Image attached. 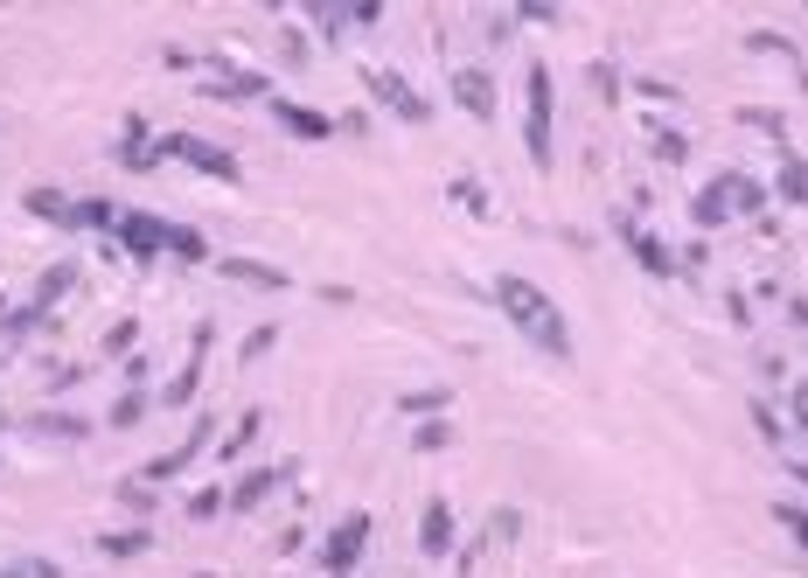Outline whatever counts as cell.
<instances>
[{"mask_svg": "<svg viewBox=\"0 0 808 578\" xmlns=\"http://www.w3.org/2000/svg\"><path fill=\"white\" fill-rule=\"evenodd\" d=\"M495 293V307L509 313V328L530 341V349H543V356H571V328H565V313H558V300L543 293L537 279H516V272H502L488 286Z\"/></svg>", "mask_w": 808, "mask_h": 578, "instance_id": "6da1fadb", "label": "cell"}, {"mask_svg": "<svg viewBox=\"0 0 808 578\" xmlns=\"http://www.w3.org/2000/svg\"><path fill=\"white\" fill-rule=\"evenodd\" d=\"M523 98H530L523 104V147H530L537 168H551V153H558L551 147V112H558V104H551V70H543V63L523 70Z\"/></svg>", "mask_w": 808, "mask_h": 578, "instance_id": "7a4b0ae2", "label": "cell"}, {"mask_svg": "<svg viewBox=\"0 0 808 578\" xmlns=\"http://www.w3.org/2000/svg\"><path fill=\"white\" fill-rule=\"evenodd\" d=\"M161 161H189L210 181H238V153H223L217 140H202V133H161Z\"/></svg>", "mask_w": 808, "mask_h": 578, "instance_id": "3957f363", "label": "cell"}, {"mask_svg": "<svg viewBox=\"0 0 808 578\" xmlns=\"http://www.w3.org/2000/svg\"><path fill=\"white\" fill-rule=\"evenodd\" d=\"M112 251L161 258V251H168V217H153V209H119V223H112Z\"/></svg>", "mask_w": 808, "mask_h": 578, "instance_id": "277c9868", "label": "cell"}, {"mask_svg": "<svg viewBox=\"0 0 808 578\" xmlns=\"http://www.w3.org/2000/svg\"><path fill=\"white\" fill-rule=\"evenodd\" d=\"M362 544H370V516H342L328 530V544H321V571L328 578H349L362 565Z\"/></svg>", "mask_w": 808, "mask_h": 578, "instance_id": "5b68a950", "label": "cell"}, {"mask_svg": "<svg viewBox=\"0 0 808 578\" xmlns=\"http://www.w3.org/2000/svg\"><path fill=\"white\" fill-rule=\"evenodd\" d=\"M362 77H370V91H377V104H383V112H398V119H411V126H426V119H432L426 91H411L398 70H362Z\"/></svg>", "mask_w": 808, "mask_h": 578, "instance_id": "8992f818", "label": "cell"}, {"mask_svg": "<svg viewBox=\"0 0 808 578\" xmlns=\"http://www.w3.org/2000/svg\"><path fill=\"white\" fill-rule=\"evenodd\" d=\"M217 77H210V98H266L272 104V77L266 70H238L230 57H202Z\"/></svg>", "mask_w": 808, "mask_h": 578, "instance_id": "52a82bcc", "label": "cell"}, {"mask_svg": "<svg viewBox=\"0 0 808 578\" xmlns=\"http://www.w3.org/2000/svg\"><path fill=\"white\" fill-rule=\"evenodd\" d=\"M453 104H460V112L467 119H495V70H481V63H460L453 70Z\"/></svg>", "mask_w": 808, "mask_h": 578, "instance_id": "ba28073f", "label": "cell"}, {"mask_svg": "<svg viewBox=\"0 0 808 578\" xmlns=\"http://www.w3.org/2000/svg\"><path fill=\"white\" fill-rule=\"evenodd\" d=\"M210 341H217V328L202 321V328H196V349H189V362H181V370H174V383L161 390V405H168V411L196 405V383H202V362H210Z\"/></svg>", "mask_w": 808, "mask_h": 578, "instance_id": "9c48e42d", "label": "cell"}, {"mask_svg": "<svg viewBox=\"0 0 808 578\" xmlns=\"http://www.w3.org/2000/svg\"><path fill=\"white\" fill-rule=\"evenodd\" d=\"M614 230H620V245H628V251H635V258H641V266L656 272V279H676V251L656 238V230H641L635 217H614Z\"/></svg>", "mask_w": 808, "mask_h": 578, "instance_id": "30bf717a", "label": "cell"}, {"mask_svg": "<svg viewBox=\"0 0 808 578\" xmlns=\"http://www.w3.org/2000/svg\"><path fill=\"white\" fill-rule=\"evenodd\" d=\"M272 126L293 133V140H328L335 133V119L321 112V104H300V98H272Z\"/></svg>", "mask_w": 808, "mask_h": 578, "instance_id": "8fae6325", "label": "cell"}, {"mask_svg": "<svg viewBox=\"0 0 808 578\" xmlns=\"http://www.w3.org/2000/svg\"><path fill=\"white\" fill-rule=\"evenodd\" d=\"M112 153H119V161L133 168V175H147L153 161H161V140H153V126H147L140 112H126V133H119V147H112Z\"/></svg>", "mask_w": 808, "mask_h": 578, "instance_id": "7c38bea8", "label": "cell"}, {"mask_svg": "<svg viewBox=\"0 0 808 578\" xmlns=\"http://www.w3.org/2000/svg\"><path fill=\"white\" fill-rule=\"evenodd\" d=\"M217 272H223V279H238V286H258V293H286V286H293L279 266H266V258H238V251L217 258Z\"/></svg>", "mask_w": 808, "mask_h": 578, "instance_id": "4fadbf2b", "label": "cell"}, {"mask_svg": "<svg viewBox=\"0 0 808 578\" xmlns=\"http://www.w3.org/2000/svg\"><path fill=\"white\" fill-rule=\"evenodd\" d=\"M419 550H426V558H447V550H453V502H447V495H432V502H426Z\"/></svg>", "mask_w": 808, "mask_h": 578, "instance_id": "5bb4252c", "label": "cell"}, {"mask_svg": "<svg viewBox=\"0 0 808 578\" xmlns=\"http://www.w3.org/2000/svg\"><path fill=\"white\" fill-rule=\"evenodd\" d=\"M286 481V467H251V475H238V481H230V509H258V502H266V495Z\"/></svg>", "mask_w": 808, "mask_h": 578, "instance_id": "9a60e30c", "label": "cell"}, {"mask_svg": "<svg viewBox=\"0 0 808 578\" xmlns=\"http://www.w3.org/2000/svg\"><path fill=\"white\" fill-rule=\"evenodd\" d=\"M29 432H42V439H70V446H77V439H91V418H84V411H36V418H29Z\"/></svg>", "mask_w": 808, "mask_h": 578, "instance_id": "2e32d148", "label": "cell"}, {"mask_svg": "<svg viewBox=\"0 0 808 578\" xmlns=\"http://www.w3.org/2000/svg\"><path fill=\"white\" fill-rule=\"evenodd\" d=\"M70 209H77V196H63V189H29V217H42V223L70 230Z\"/></svg>", "mask_w": 808, "mask_h": 578, "instance_id": "e0dca14e", "label": "cell"}, {"mask_svg": "<svg viewBox=\"0 0 808 578\" xmlns=\"http://www.w3.org/2000/svg\"><path fill=\"white\" fill-rule=\"evenodd\" d=\"M447 405H453V390H447V383H426V390H405V398H398L405 418H439Z\"/></svg>", "mask_w": 808, "mask_h": 578, "instance_id": "ac0fdd59", "label": "cell"}, {"mask_svg": "<svg viewBox=\"0 0 808 578\" xmlns=\"http://www.w3.org/2000/svg\"><path fill=\"white\" fill-rule=\"evenodd\" d=\"M774 196H780V202H808V153H788V161H780Z\"/></svg>", "mask_w": 808, "mask_h": 578, "instance_id": "d6986e66", "label": "cell"}, {"mask_svg": "<svg viewBox=\"0 0 808 578\" xmlns=\"http://www.w3.org/2000/svg\"><path fill=\"white\" fill-rule=\"evenodd\" d=\"M119 223V209L106 202V196H77V209H70V230H112Z\"/></svg>", "mask_w": 808, "mask_h": 578, "instance_id": "ffe728a7", "label": "cell"}, {"mask_svg": "<svg viewBox=\"0 0 808 578\" xmlns=\"http://www.w3.org/2000/svg\"><path fill=\"white\" fill-rule=\"evenodd\" d=\"M70 286H77V266H70V258H63V266H49V272L36 279V307L49 313V307H57V300L70 293Z\"/></svg>", "mask_w": 808, "mask_h": 578, "instance_id": "44dd1931", "label": "cell"}, {"mask_svg": "<svg viewBox=\"0 0 808 578\" xmlns=\"http://www.w3.org/2000/svg\"><path fill=\"white\" fill-rule=\"evenodd\" d=\"M147 390H119V398H112V411H106V426H119V432H133L140 426V418H147Z\"/></svg>", "mask_w": 808, "mask_h": 578, "instance_id": "7402d4cb", "label": "cell"}, {"mask_svg": "<svg viewBox=\"0 0 808 578\" xmlns=\"http://www.w3.org/2000/svg\"><path fill=\"white\" fill-rule=\"evenodd\" d=\"M98 550H106V558H140V550H147V522H133V530H106Z\"/></svg>", "mask_w": 808, "mask_h": 578, "instance_id": "603a6c76", "label": "cell"}, {"mask_svg": "<svg viewBox=\"0 0 808 578\" xmlns=\"http://www.w3.org/2000/svg\"><path fill=\"white\" fill-rule=\"evenodd\" d=\"M42 321H49V313H42V307L29 300V307H14V313H8V328H0V335H8V349H21V341H29V335H36Z\"/></svg>", "mask_w": 808, "mask_h": 578, "instance_id": "cb8c5ba5", "label": "cell"}, {"mask_svg": "<svg viewBox=\"0 0 808 578\" xmlns=\"http://www.w3.org/2000/svg\"><path fill=\"white\" fill-rule=\"evenodd\" d=\"M119 509L126 516H153V509H161V502H153V481H140V475L119 481Z\"/></svg>", "mask_w": 808, "mask_h": 578, "instance_id": "d4e9b609", "label": "cell"}, {"mask_svg": "<svg viewBox=\"0 0 808 578\" xmlns=\"http://www.w3.org/2000/svg\"><path fill=\"white\" fill-rule=\"evenodd\" d=\"M168 251H174V258H189V266H196V258H210L202 230H189V223H168Z\"/></svg>", "mask_w": 808, "mask_h": 578, "instance_id": "484cf974", "label": "cell"}, {"mask_svg": "<svg viewBox=\"0 0 808 578\" xmlns=\"http://www.w3.org/2000/svg\"><path fill=\"white\" fill-rule=\"evenodd\" d=\"M411 446H419V454H447V446H453V426H447V418H426V426L411 432Z\"/></svg>", "mask_w": 808, "mask_h": 578, "instance_id": "4316f807", "label": "cell"}, {"mask_svg": "<svg viewBox=\"0 0 808 578\" xmlns=\"http://www.w3.org/2000/svg\"><path fill=\"white\" fill-rule=\"evenodd\" d=\"M774 516H780V530L808 550V502H774Z\"/></svg>", "mask_w": 808, "mask_h": 578, "instance_id": "83f0119b", "label": "cell"}, {"mask_svg": "<svg viewBox=\"0 0 808 578\" xmlns=\"http://www.w3.org/2000/svg\"><path fill=\"white\" fill-rule=\"evenodd\" d=\"M258 426H266V418H258V411H245V418H238V426H230V439H223V460H238V454H245V446L258 439Z\"/></svg>", "mask_w": 808, "mask_h": 578, "instance_id": "f1b7e54d", "label": "cell"}, {"mask_svg": "<svg viewBox=\"0 0 808 578\" xmlns=\"http://www.w3.org/2000/svg\"><path fill=\"white\" fill-rule=\"evenodd\" d=\"M752 426H760V439H767V446H788V432H780V411H774L767 398H752Z\"/></svg>", "mask_w": 808, "mask_h": 578, "instance_id": "f546056e", "label": "cell"}, {"mask_svg": "<svg viewBox=\"0 0 808 578\" xmlns=\"http://www.w3.org/2000/svg\"><path fill=\"white\" fill-rule=\"evenodd\" d=\"M223 502H230L223 488H196V495H189V516H196V522H210V516H217Z\"/></svg>", "mask_w": 808, "mask_h": 578, "instance_id": "4dcf8cb0", "label": "cell"}, {"mask_svg": "<svg viewBox=\"0 0 808 578\" xmlns=\"http://www.w3.org/2000/svg\"><path fill=\"white\" fill-rule=\"evenodd\" d=\"M272 341H279V321H258V328L245 335V349H238V356L251 362V356H266V349H272Z\"/></svg>", "mask_w": 808, "mask_h": 578, "instance_id": "1f68e13d", "label": "cell"}, {"mask_svg": "<svg viewBox=\"0 0 808 578\" xmlns=\"http://www.w3.org/2000/svg\"><path fill=\"white\" fill-rule=\"evenodd\" d=\"M133 341H140V321H112V328H106V356H126Z\"/></svg>", "mask_w": 808, "mask_h": 578, "instance_id": "d6a6232c", "label": "cell"}, {"mask_svg": "<svg viewBox=\"0 0 808 578\" xmlns=\"http://www.w3.org/2000/svg\"><path fill=\"white\" fill-rule=\"evenodd\" d=\"M656 153H662V161L676 168V161H690V140H684V133H669V126H662V133H656Z\"/></svg>", "mask_w": 808, "mask_h": 578, "instance_id": "836d02e7", "label": "cell"}, {"mask_svg": "<svg viewBox=\"0 0 808 578\" xmlns=\"http://www.w3.org/2000/svg\"><path fill=\"white\" fill-rule=\"evenodd\" d=\"M746 42H752V49H774V57H801V49H795L788 36H774V29H752Z\"/></svg>", "mask_w": 808, "mask_h": 578, "instance_id": "e575fe53", "label": "cell"}, {"mask_svg": "<svg viewBox=\"0 0 808 578\" xmlns=\"http://www.w3.org/2000/svg\"><path fill=\"white\" fill-rule=\"evenodd\" d=\"M788 418H795V432L808 439V383H795V390H788Z\"/></svg>", "mask_w": 808, "mask_h": 578, "instance_id": "d590c367", "label": "cell"}, {"mask_svg": "<svg viewBox=\"0 0 808 578\" xmlns=\"http://www.w3.org/2000/svg\"><path fill=\"white\" fill-rule=\"evenodd\" d=\"M592 91H599V98H607V104L620 98V77H614V63H592Z\"/></svg>", "mask_w": 808, "mask_h": 578, "instance_id": "8d00e7d4", "label": "cell"}, {"mask_svg": "<svg viewBox=\"0 0 808 578\" xmlns=\"http://www.w3.org/2000/svg\"><path fill=\"white\" fill-rule=\"evenodd\" d=\"M161 63H168V70H196L202 57H196V49H181V42H168V49H161Z\"/></svg>", "mask_w": 808, "mask_h": 578, "instance_id": "74e56055", "label": "cell"}, {"mask_svg": "<svg viewBox=\"0 0 808 578\" xmlns=\"http://www.w3.org/2000/svg\"><path fill=\"white\" fill-rule=\"evenodd\" d=\"M746 126H760V133H780V112H767V104H752V112H739Z\"/></svg>", "mask_w": 808, "mask_h": 578, "instance_id": "f35d334b", "label": "cell"}, {"mask_svg": "<svg viewBox=\"0 0 808 578\" xmlns=\"http://www.w3.org/2000/svg\"><path fill=\"white\" fill-rule=\"evenodd\" d=\"M453 202H467V209H488V196H481V181H453Z\"/></svg>", "mask_w": 808, "mask_h": 578, "instance_id": "ab89813d", "label": "cell"}, {"mask_svg": "<svg viewBox=\"0 0 808 578\" xmlns=\"http://www.w3.org/2000/svg\"><path fill=\"white\" fill-rule=\"evenodd\" d=\"M516 530H523V516H516V509H495V530L488 537H516Z\"/></svg>", "mask_w": 808, "mask_h": 578, "instance_id": "60d3db41", "label": "cell"}, {"mask_svg": "<svg viewBox=\"0 0 808 578\" xmlns=\"http://www.w3.org/2000/svg\"><path fill=\"white\" fill-rule=\"evenodd\" d=\"M788 475H795V481H801V488H808V460H788Z\"/></svg>", "mask_w": 808, "mask_h": 578, "instance_id": "b9f144b4", "label": "cell"}, {"mask_svg": "<svg viewBox=\"0 0 808 578\" xmlns=\"http://www.w3.org/2000/svg\"><path fill=\"white\" fill-rule=\"evenodd\" d=\"M0 432H8V411H0Z\"/></svg>", "mask_w": 808, "mask_h": 578, "instance_id": "7bdbcfd3", "label": "cell"}, {"mask_svg": "<svg viewBox=\"0 0 808 578\" xmlns=\"http://www.w3.org/2000/svg\"><path fill=\"white\" fill-rule=\"evenodd\" d=\"M0 362H8V356H0Z\"/></svg>", "mask_w": 808, "mask_h": 578, "instance_id": "ee69618b", "label": "cell"}]
</instances>
